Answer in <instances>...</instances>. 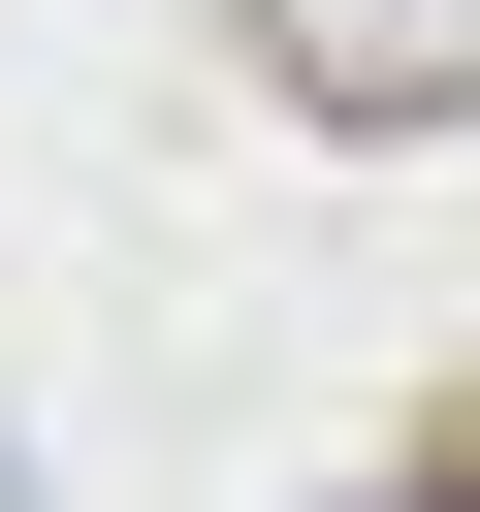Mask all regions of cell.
Listing matches in <instances>:
<instances>
[{
    "mask_svg": "<svg viewBox=\"0 0 480 512\" xmlns=\"http://www.w3.org/2000/svg\"><path fill=\"white\" fill-rule=\"evenodd\" d=\"M256 64H288V128H448L480 0H256Z\"/></svg>",
    "mask_w": 480,
    "mask_h": 512,
    "instance_id": "1",
    "label": "cell"
}]
</instances>
